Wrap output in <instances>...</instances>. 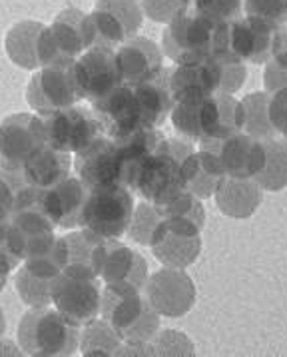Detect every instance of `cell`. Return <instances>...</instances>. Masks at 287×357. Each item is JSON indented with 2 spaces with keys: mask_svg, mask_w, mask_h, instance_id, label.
I'll use <instances>...</instances> for the list:
<instances>
[{
  "mask_svg": "<svg viewBox=\"0 0 287 357\" xmlns=\"http://www.w3.org/2000/svg\"><path fill=\"white\" fill-rule=\"evenodd\" d=\"M194 142L186 138H164L158 150L126 170V188L140 194L146 202L162 206L182 192L180 166L194 152Z\"/></svg>",
  "mask_w": 287,
  "mask_h": 357,
  "instance_id": "1",
  "label": "cell"
},
{
  "mask_svg": "<svg viewBox=\"0 0 287 357\" xmlns=\"http://www.w3.org/2000/svg\"><path fill=\"white\" fill-rule=\"evenodd\" d=\"M100 315L122 342H152L160 331V314L142 289L128 284H106L100 296Z\"/></svg>",
  "mask_w": 287,
  "mask_h": 357,
  "instance_id": "2",
  "label": "cell"
},
{
  "mask_svg": "<svg viewBox=\"0 0 287 357\" xmlns=\"http://www.w3.org/2000/svg\"><path fill=\"white\" fill-rule=\"evenodd\" d=\"M18 343L26 356L68 357L78 349L80 329L58 310L32 307L20 319Z\"/></svg>",
  "mask_w": 287,
  "mask_h": 357,
  "instance_id": "3",
  "label": "cell"
},
{
  "mask_svg": "<svg viewBox=\"0 0 287 357\" xmlns=\"http://www.w3.org/2000/svg\"><path fill=\"white\" fill-rule=\"evenodd\" d=\"M224 26L226 22H215L198 10L187 8L184 15L168 24L162 38V48L176 64L200 62L214 56Z\"/></svg>",
  "mask_w": 287,
  "mask_h": 357,
  "instance_id": "4",
  "label": "cell"
},
{
  "mask_svg": "<svg viewBox=\"0 0 287 357\" xmlns=\"http://www.w3.org/2000/svg\"><path fill=\"white\" fill-rule=\"evenodd\" d=\"M134 214V196L126 186H108L90 190L82 228L104 240H120L128 234L130 220Z\"/></svg>",
  "mask_w": 287,
  "mask_h": 357,
  "instance_id": "5",
  "label": "cell"
},
{
  "mask_svg": "<svg viewBox=\"0 0 287 357\" xmlns=\"http://www.w3.org/2000/svg\"><path fill=\"white\" fill-rule=\"evenodd\" d=\"M42 124L46 146L68 154H76L94 140L106 136L100 120L90 108L82 106H70L52 114H44Z\"/></svg>",
  "mask_w": 287,
  "mask_h": 357,
  "instance_id": "6",
  "label": "cell"
},
{
  "mask_svg": "<svg viewBox=\"0 0 287 357\" xmlns=\"http://www.w3.org/2000/svg\"><path fill=\"white\" fill-rule=\"evenodd\" d=\"M78 100H82V96L74 76V60L42 66L26 88V102L40 116L70 108Z\"/></svg>",
  "mask_w": 287,
  "mask_h": 357,
  "instance_id": "7",
  "label": "cell"
},
{
  "mask_svg": "<svg viewBox=\"0 0 287 357\" xmlns=\"http://www.w3.org/2000/svg\"><path fill=\"white\" fill-rule=\"evenodd\" d=\"M92 29L94 48L114 50L136 36L144 20V10L138 0H98L94 6Z\"/></svg>",
  "mask_w": 287,
  "mask_h": 357,
  "instance_id": "8",
  "label": "cell"
},
{
  "mask_svg": "<svg viewBox=\"0 0 287 357\" xmlns=\"http://www.w3.org/2000/svg\"><path fill=\"white\" fill-rule=\"evenodd\" d=\"M74 166L78 178L90 190L108 186H126V160L116 140L102 136L76 152Z\"/></svg>",
  "mask_w": 287,
  "mask_h": 357,
  "instance_id": "9",
  "label": "cell"
},
{
  "mask_svg": "<svg viewBox=\"0 0 287 357\" xmlns=\"http://www.w3.org/2000/svg\"><path fill=\"white\" fill-rule=\"evenodd\" d=\"M46 146L42 116L15 114L0 124V170H18Z\"/></svg>",
  "mask_w": 287,
  "mask_h": 357,
  "instance_id": "10",
  "label": "cell"
},
{
  "mask_svg": "<svg viewBox=\"0 0 287 357\" xmlns=\"http://www.w3.org/2000/svg\"><path fill=\"white\" fill-rule=\"evenodd\" d=\"M72 158L68 152H60L50 146L40 148L34 156L26 160V164L18 170H0V174L10 182L16 198L20 192H40L56 186L64 178L70 176Z\"/></svg>",
  "mask_w": 287,
  "mask_h": 357,
  "instance_id": "11",
  "label": "cell"
},
{
  "mask_svg": "<svg viewBox=\"0 0 287 357\" xmlns=\"http://www.w3.org/2000/svg\"><path fill=\"white\" fill-rule=\"evenodd\" d=\"M146 298L164 317H182L196 303V286L182 270L164 268L148 278Z\"/></svg>",
  "mask_w": 287,
  "mask_h": 357,
  "instance_id": "12",
  "label": "cell"
},
{
  "mask_svg": "<svg viewBox=\"0 0 287 357\" xmlns=\"http://www.w3.org/2000/svg\"><path fill=\"white\" fill-rule=\"evenodd\" d=\"M100 287L96 280H80L60 273L52 287V303L74 326H86L100 315Z\"/></svg>",
  "mask_w": 287,
  "mask_h": 357,
  "instance_id": "13",
  "label": "cell"
},
{
  "mask_svg": "<svg viewBox=\"0 0 287 357\" xmlns=\"http://www.w3.org/2000/svg\"><path fill=\"white\" fill-rule=\"evenodd\" d=\"M92 112L100 120L104 134L112 140L128 136L134 130L148 128L144 126L134 86H116L108 94L92 100Z\"/></svg>",
  "mask_w": 287,
  "mask_h": 357,
  "instance_id": "14",
  "label": "cell"
},
{
  "mask_svg": "<svg viewBox=\"0 0 287 357\" xmlns=\"http://www.w3.org/2000/svg\"><path fill=\"white\" fill-rule=\"evenodd\" d=\"M200 150L217 154L224 174L233 178H254L265 160L263 140L242 132L224 140H201Z\"/></svg>",
  "mask_w": 287,
  "mask_h": 357,
  "instance_id": "15",
  "label": "cell"
},
{
  "mask_svg": "<svg viewBox=\"0 0 287 357\" xmlns=\"http://www.w3.org/2000/svg\"><path fill=\"white\" fill-rule=\"evenodd\" d=\"M273 34L275 30L263 20L254 16H238L228 22L226 50L222 54L238 58L242 62L265 64L272 58Z\"/></svg>",
  "mask_w": 287,
  "mask_h": 357,
  "instance_id": "16",
  "label": "cell"
},
{
  "mask_svg": "<svg viewBox=\"0 0 287 357\" xmlns=\"http://www.w3.org/2000/svg\"><path fill=\"white\" fill-rule=\"evenodd\" d=\"M74 76L82 100H96L122 84L116 52L108 48H90L74 60Z\"/></svg>",
  "mask_w": 287,
  "mask_h": 357,
  "instance_id": "17",
  "label": "cell"
},
{
  "mask_svg": "<svg viewBox=\"0 0 287 357\" xmlns=\"http://www.w3.org/2000/svg\"><path fill=\"white\" fill-rule=\"evenodd\" d=\"M90 188L80 180L68 176L56 186L44 190L40 196V206L48 218L60 228H76L82 226V215L86 208Z\"/></svg>",
  "mask_w": 287,
  "mask_h": 357,
  "instance_id": "18",
  "label": "cell"
},
{
  "mask_svg": "<svg viewBox=\"0 0 287 357\" xmlns=\"http://www.w3.org/2000/svg\"><path fill=\"white\" fill-rule=\"evenodd\" d=\"M48 30L56 50L58 62H72L86 50L94 48L92 18L78 8L62 10Z\"/></svg>",
  "mask_w": 287,
  "mask_h": 357,
  "instance_id": "19",
  "label": "cell"
},
{
  "mask_svg": "<svg viewBox=\"0 0 287 357\" xmlns=\"http://www.w3.org/2000/svg\"><path fill=\"white\" fill-rule=\"evenodd\" d=\"M116 64L122 84L138 86L164 68V56L154 40L134 36L116 48Z\"/></svg>",
  "mask_w": 287,
  "mask_h": 357,
  "instance_id": "20",
  "label": "cell"
},
{
  "mask_svg": "<svg viewBox=\"0 0 287 357\" xmlns=\"http://www.w3.org/2000/svg\"><path fill=\"white\" fill-rule=\"evenodd\" d=\"M244 130L242 102L231 94H210L201 102L200 140H224Z\"/></svg>",
  "mask_w": 287,
  "mask_h": 357,
  "instance_id": "21",
  "label": "cell"
},
{
  "mask_svg": "<svg viewBox=\"0 0 287 357\" xmlns=\"http://www.w3.org/2000/svg\"><path fill=\"white\" fill-rule=\"evenodd\" d=\"M100 278L106 284H128L138 289H146L150 275L144 256L130 250L126 243L106 240Z\"/></svg>",
  "mask_w": 287,
  "mask_h": 357,
  "instance_id": "22",
  "label": "cell"
},
{
  "mask_svg": "<svg viewBox=\"0 0 287 357\" xmlns=\"http://www.w3.org/2000/svg\"><path fill=\"white\" fill-rule=\"evenodd\" d=\"M168 84L173 102L194 96L217 94L219 88V70L214 56L192 62V64H176L168 68Z\"/></svg>",
  "mask_w": 287,
  "mask_h": 357,
  "instance_id": "23",
  "label": "cell"
},
{
  "mask_svg": "<svg viewBox=\"0 0 287 357\" xmlns=\"http://www.w3.org/2000/svg\"><path fill=\"white\" fill-rule=\"evenodd\" d=\"M104 242H106L104 238L92 234L86 228L64 236L66 264L62 273L80 280H98L102 272Z\"/></svg>",
  "mask_w": 287,
  "mask_h": 357,
  "instance_id": "24",
  "label": "cell"
},
{
  "mask_svg": "<svg viewBox=\"0 0 287 357\" xmlns=\"http://www.w3.org/2000/svg\"><path fill=\"white\" fill-rule=\"evenodd\" d=\"M215 204L224 215L245 220L256 214L263 200V190L254 178H233L224 176L214 192Z\"/></svg>",
  "mask_w": 287,
  "mask_h": 357,
  "instance_id": "25",
  "label": "cell"
},
{
  "mask_svg": "<svg viewBox=\"0 0 287 357\" xmlns=\"http://www.w3.org/2000/svg\"><path fill=\"white\" fill-rule=\"evenodd\" d=\"M224 176L226 174H224L219 158L210 150L192 152L189 156L184 158V162L180 166L182 186L186 192L194 194L200 200L214 196L217 182Z\"/></svg>",
  "mask_w": 287,
  "mask_h": 357,
  "instance_id": "26",
  "label": "cell"
},
{
  "mask_svg": "<svg viewBox=\"0 0 287 357\" xmlns=\"http://www.w3.org/2000/svg\"><path fill=\"white\" fill-rule=\"evenodd\" d=\"M150 248H152V254L156 256V259L166 268L186 270L187 266H192L200 256L201 238L168 229L166 224L162 222L150 242Z\"/></svg>",
  "mask_w": 287,
  "mask_h": 357,
  "instance_id": "27",
  "label": "cell"
},
{
  "mask_svg": "<svg viewBox=\"0 0 287 357\" xmlns=\"http://www.w3.org/2000/svg\"><path fill=\"white\" fill-rule=\"evenodd\" d=\"M134 92H136V100H138V108L142 114L144 126H148V128L162 126L168 114L172 112L173 106L172 92H170V84H168V68H162L150 80L134 86Z\"/></svg>",
  "mask_w": 287,
  "mask_h": 357,
  "instance_id": "28",
  "label": "cell"
},
{
  "mask_svg": "<svg viewBox=\"0 0 287 357\" xmlns=\"http://www.w3.org/2000/svg\"><path fill=\"white\" fill-rule=\"evenodd\" d=\"M158 208L164 215V224L168 229L187 234V236L201 234L203 224H205V212H203L200 198H196L194 194L182 190Z\"/></svg>",
  "mask_w": 287,
  "mask_h": 357,
  "instance_id": "29",
  "label": "cell"
},
{
  "mask_svg": "<svg viewBox=\"0 0 287 357\" xmlns=\"http://www.w3.org/2000/svg\"><path fill=\"white\" fill-rule=\"evenodd\" d=\"M42 22H32V20H24L18 22L16 26L10 29L6 34V52L8 58L18 64L20 68L26 70H34L40 68V38L44 32Z\"/></svg>",
  "mask_w": 287,
  "mask_h": 357,
  "instance_id": "30",
  "label": "cell"
},
{
  "mask_svg": "<svg viewBox=\"0 0 287 357\" xmlns=\"http://www.w3.org/2000/svg\"><path fill=\"white\" fill-rule=\"evenodd\" d=\"M263 148L265 160L254 180L265 192H281L287 188V144L279 138H270L263 140Z\"/></svg>",
  "mask_w": 287,
  "mask_h": 357,
  "instance_id": "31",
  "label": "cell"
},
{
  "mask_svg": "<svg viewBox=\"0 0 287 357\" xmlns=\"http://www.w3.org/2000/svg\"><path fill=\"white\" fill-rule=\"evenodd\" d=\"M240 102L244 110L245 134L258 140L277 138V132L270 120V94L267 92H251Z\"/></svg>",
  "mask_w": 287,
  "mask_h": 357,
  "instance_id": "32",
  "label": "cell"
},
{
  "mask_svg": "<svg viewBox=\"0 0 287 357\" xmlns=\"http://www.w3.org/2000/svg\"><path fill=\"white\" fill-rule=\"evenodd\" d=\"M122 340L118 337L114 328L106 319H92L84 326L80 335V351L86 357H110L114 356Z\"/></svg>",
  "mask_w": 287,
  "mask_h": 357,
  "instance_id": "33",
  "label": "cell"
},
{
  "mask_svg": "<svg viewBox=\"0 0 287 357\" xmlns=\"http://www.w3.org/2000/svg\"><path fill=\"white\" fill-rule=\"evenodd\" d=\"M66 264V243L64 238H54L40 250L24 257V268L38 278H56L64 270Z\"/></svg>",
  "mask_w": 287,
  "mask_h": 357,
  "instance_id": "34",
  "label": "cell"
},
{
  "mask_svg": "<svg viewBox=\"0 0 287 357\" xmlns=\"http://www.w3.org/2000/svg\"><path fill=\"white\" fill-rule=\"evenodd\" d=\"M162 222H164V215L160 212L158 206L152 202L142 200V204L134 206V214H132L128 226L130 240L142 243V245H150Z\"/></svg>",
  "mask_w": 287,
  "mask_h": 357,
  "instance_id": "35",
  "label": "cell"
},
{
  "mask_svg": "<svg viewBox=\"0 0 287 357\" xmlns=\"http://www.w3.org/2000/svg\"><path fill=\"white\" fill-rule=\"evenodd\" d=\"M56 278H38L22 268L16 273V289L30 307H48L52 303V287Z\"/></svg>",
  "mask_w": 287,
  "mask_h": 357,
  "instance_id": "36",
  "label": "cell"
},
{
  "mask_svg": "<svg viewBox=\"0 0 287 357\" xmlns=\"http://www.w3.org/2000/svg\"><path fill=\"white\" fill-rule=\"evenodd\" d=\"M217 70H219V88L217 94H233L244 86L247 78V68L242 60L228 56V54H215Z\"/></svg>",
  "mask_w": 287,
  "mask_h": 357,
  "instance_id": "37",
  "label": "cell"
},
{
  "mask_svg": "<svg viewBox=\"0 0 287 357\" xmlns=\"http://www.w3.org/2000/svg\"><path fill=\"white\" fill-rule=\"evenodd\" d=\"M245 16H254L270 24L273 30L287 22V0H245Z\"/></svg>",
  "mask_w": 287,
  "mask_h": 357,
  "instance_id": "38",
  "label": "cell"
},
{
  "mask_svg": "<svg viewBox=\"0 0 287 357\" xmlns=\"http://www.w3.org/2000/svg\"><path fill=\"white\" fill-rule=\"evenodd\" d=\"M150 343L154 356H196L194 343L187 340L186 333L176 329H166L162 333H156V337Z\"/></svg>",
  "mask_w": 287,
  "mask_h": 357,
  "instance_id": "39",
  "label": "cell"
},
{
  "mask_svg": "<svg viewBox=\"0 0 287 357\" xmlns=\"http://www.w3.org/2000/svg\"><path fill=\"white\" fill-rule=\"evenodd\" d=\"M144 15L152 18L154 22L170 24L180 15H184L187 8H192L189 0H140Z\"/></svg>",
  "mask_w": 287,
  "mask_h": 357,
  "instance_id": "40",
  "label": "cell"
},
{
  "mask_svg": "<svg viewBox=\"0 0 287 357\" xmlns=\"http://www.w3.org/2000/svg\"><path fill=\"white\" fill-rule=\"evenodd\" d=\"M192 8L215 22H230L242 16L244 4L242 0H194Z\"/></svg>",
  "mask_w": 287,
  "mask_h": 357,
  "instance_id": "41",
  "label": "cell"
},
{
  "mask_svg": "<svg viewBox=\"0 0 287 357\" xmlns=\"http://www.w3.org/2000/svg\"><path fill=\"white\" fill-rule=\"evenodd\" d=\"M20 261H22V257L16 250L10 226H8V222H4V224H0V273L8 275L13 270H16V266Z\"/></svg>",
  "mask_w": 287,
  "mask_h": 357,
  "instance_id": "42",
  "label": "cell"
},
{
  "mask_svg": "<svg viewBox=\"0 0 287 357\" xmlns=\"http://www.w3.org/2000/svg\"><path fill=\"white\" fill-rule=\"evenodd\" d=\"M270 120L277 136H281L287 144V88L270 94Z\"/></svg>",
  "mask_w": 287,
  "mask_h": 357,
  "instance_id": "43",
  "label": "cell"
},
{
  "mask_svg": "<svg viewBox=\"0 0 287 357\" xmlns=\"http://www.w3.org/2000/svg\"><path fill=\"white\" fill-rule=\"evenodd\" d=\"M263 86L265 92L273 94L281 88H287V68L279 66L273 58L265 62V72H263Z\"/></svg>",
  "mask_w": 287,
  "mask_h": 357,
  "instance_id": "44",
  "label": "cell"
},
{
  "mask_svg": "<svg viewBox=\"0 0 287 357\" xmlns=\"http://www.w3.org/2000/svg\"><path fill=\"white\" fill-rule=\"evenodd\" d=\"M16 208V194L10 182L0 174V224L8 222Z\"/></svg>",
  "mask_w": 287,
  "mask_h": 357,
  "instance_id": "45",
  "label": "cell"
},
{
  "mask_svg": "<svg viewBox=\"0 0 287 357\" xmlns=\"http://www.w3.org/2000/svg\"><path fill=\"white\" fill-rule=\"evenodd\" d=\"M272 58L279 66L287 68V22L275 30V34H273Z\"/></svg>",
  "mask_w": 287,
  "mask_h": 357,
  "instance_id": "46",
  "label": "cell"
},
{
  "mask_svg": "<svg viewBox=\"0 0 287 357\" xmlns=\"http://www.w3.org/2000/svg\"><path fill=\"white\" fill-rule=\"evenodd\" d=\"M114 356L144 357V356H154V354H152V343L150 342H124V343H120V347L116 349Z\"/></svg>",
  "mask_w": 287,
  "mask_h": 357,
  "instance_id": "47",
  "label": "cell"
},
{
  "mask_svg": "<svg viewBox=\"0 0 287 357\" xmlns=\"http://www.w3.org/2000/svg\"><path fill=\"white\" fill-rule=\"evenodd\" d=\"M24 351L20 347H16L15 342H8V340H2L0 337V356H22Z\"/></svg>",
  "mask_w": 287,
  "mask_h": 357,
  "instance_id": "48",
  "label": "cell"
},
{
  "mask_svg": "<svg viewBox=\"0 0 287 357\" xmlns=\"http://www.w3.org/2000/svg\"><path fill=\"white\" fill-rule=\"evenodd\" d=\"M4 331H6V319H4V312L0 307V337L4 335Z\"/></svg>",
  "mask_w": 287,
  "mask_h": 357,
  "instance_id": "49",
  "label": "cell"
},
{
  "mask_svg": "<svg viewBox=\"0 0 287 357\" xmlns=\"http://www.w3.org/2000/svg\"><path fill=\"white\" fill-rule=\"evenodd\" d=\"M6 278H8V275H2V273H0V291L6 286Z\"/></svg>",
  "mask_w": 287,
  "mask_h": 357,
  "instance_id": "50",
  "label": "cell"
},
{
  "mask_svg": "<svg viewBox=\"0 0 287 357\" xmlns=\"http://www.w3.org/2000/svg\"><path fill=\"white\" fill-rule=\"evenodd\" d=\"M189 2H192V4H194V0H189Z\"/></svg>",
  "mask_w": 287,
  "mask_h": 357,
  "instance_id": "51",
  "label": "cell"
}]
</instances>
